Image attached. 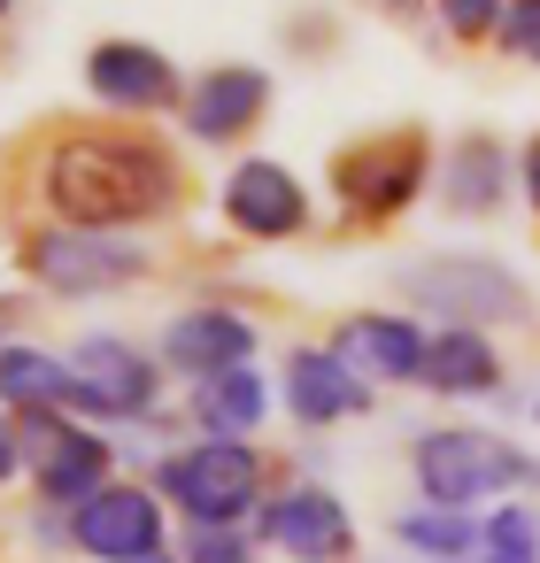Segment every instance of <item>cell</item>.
<instances>
[{
    "mask_svg": "<svg viewBox=\"0 0 540 563\" xmlns=\"http://www.w3.org/2000/svg\"><path fill=\"white\" fill-rule=\"evenodd\" d=\"M532 478H540V471H532Z\"/></svg>",
    "mask_w": 540,
    "mask_h": 563,
    "instance_id": "cell-32",
    "label": "cell"
},
{
    "mask_svg": "<svg viewBox=\"0 0 540 563\" xmlns=\"http://www.w3.org/2000/svg\"><path fill=\"white\" fill-rule=\"evenodd\" d=\"M63 363H70V401L93 409L101 424H124V417H147V409H155L163 371H155L140 347H124V340H109V332H86Z\"/></svg>",
    "mask_w": 540,
    "mask_h": 563,
    "instance_id": "cell-9",
    "label": "cell"
},
{
    "mask_svg": "<svg viewBox=\"0 0 540 563\" xmlns=\"http://www.w3.org/2000/svg\"><path fill=\"white\" fill-rule=\"evenodd\" d=\"M24 455H32V486H40V501H55V509H70V501H86L101 478H109V440L101 432H86V424H70L63 409H24Z\"/></svg>",
    "mask_w": 540,
    "mask_h": 563,
    "instance_id": "cell-7",
    "label": "cell"
},
{
    "mask_svg": "<svg viewBox=\"0 0 540 563\" xmlns=\"http://www.w3.org/2000/svg\"><path fill=\"white\" fill-rule=\"evenodd\" d=\"M417 386H425V394H448V401L494 394V386H502V355H494V340H486L478 324H448L440 340H425Z\"/></svg>",
    "mask_w": 540,
    "mask_h": 563,
    "instance_id": "cell-17",
    "label": "cell"
},
{
    "mask_svg": "<svg viewBox=\"0 0 540 563\" xmlns=\"http://www.w3.org/2000/svg\"><path fill=\"white\" fill-rule=\"evenodd\" d=\"M394 540H401L409 555H432V563H471L478 525H471V509H440V501H425V509H401V517H394Z\"/></svg>",
    "mask_w": 540,
    "mask_h": 563,
    "instance_id": "cell-21",
    "label": "cell"
},
{
    "mask_svg": "<svg viewBox=\"0 0 540 563\" xmlns=\"http://www.w3.org/2000/svg\"><path fill=\"white\" fill-rule=\"evenodd\" d=\"M255 355V324L240 309H186L163 324V363L178 378H209V371H232Z\"/></svg>",
    "mask_w": 540,
    "mask_h": 563,
    "instance_id": "cell-14",
    "label": "cell"
},
{
    "mask_svg": "<svg viewBox=\"0 0 540 563\" xmlns=\"http://www.w3.org/2000/svg\"><path fill=\"white\" fill-rule=\"evenodd\" d=\"M178 563H247V532L240 525H194Z\"/></svg>",
    "mask_w": 540,
    "mask_h": 563,
    "instance_id": "cell-24",
    "label": "cell"
},
{
    "mask_svg": "<svg viewBox=\"0 0 540 563\" xmlns=\"http://www.w3.org/2000/svg\"><path fill=\"white\" fill-rule=\"evenodd\" d=\"M371 401V378H355L332 347H294L286 355V409L301 424H340Z\"/></svg>",
    "mask_w": 540,
    "mask_h": 563,
    "instance_id": "cell-16",
    "label": "cell"
},
{
    "mask_svg": "<svg viewBox=\"0 0 540 563\" xmlns=\"http://www.w3.org/2000/svg\"><path fill=\"white\" fill-rule=\"evenodd\" d=\"M409 463H417L425 501H440V509H471V501H486V494L532 486V471H540L525 448H509L502 432H471V424H432V432H417Z\"/></svg>",
    "mask_w": 540,
    "mask_h": 563,
    "instance_id": "cell-2",
    "label": "cell"
},
{
    "mask_svg": "<svg viewBox=\"0 0 540 563\" xmlns=\"http://www.w3.org/2000/svg\"><path fill=\"white\" fill-rule=\"evenodd\" d=\"M532 424H540V401H532Z\"/></svg>",
    "mask_w": 540,
    "mask_h": 563,
    "instance_id": "cell-31",
    "label": "cell"
},
{
    "mask_svg": "<svg viewBox=\"0 0 540 563\" xmlns=\"http://www.w3.org/2000/svg\"><path fill=\"white\" fill-rule=\"evenodd\" d=\"M471 555H478V563H540V509H532V501H502V509L478 525Z\"/></svg>",
    "mask_w": 540,
    "mask_h": 563,
    "instance_id": "cell-22",
    "label": "cell"
},
{
    "mask_svg": "<svg viewBox=\"0 0 540 563\" xmlns=\"http://www.w3.org/2000/svg\"><path fill=\"white\" fill-rule=\"evenodd\" d=\"M224 224H232L240 240H294V232L309 224V194H301V178H294L286 163L247 155V163L224 178Z\"/></svg>",
    "mask_w": 540,
    "mask_h": 563,
    "instance_id": "cell-11",
    "label": "cell"
},
{
    "mask_svg": "<svg viewBox=\"0 0 540 563\" xmlns=\"http://www.w3.org/2000/svg\"><path fill=\"white\" fill-rule=\"evenodd\" d=\"M332 355L355 371V378H386V386H417V363H425V332L409 317H386V309H363L332 332Z\"/></svg>",
    "mask_w": 540,
    "mask_h": 563,
    "instance_id": "cell-15",
    "label": "cell"
},
{
    "mask_svg": "<svg viewBox=\"0 0 540 563\" xmlns=\"http://www.w3.org/2000/svg\"><path fill=\"white\" fill-rule=\"evenodd\" d=\"M440 186H448V209H455V217H494L502 194H509V155H502V140H494V132L455 140Z\"/></svg>",
    "mask_w": 540,
    "mask_h": 563,
    "instance_id": "cell-19",
    "label": "cell"
},
{
    "mask_svg": "<svg viewBox=\"0 0 540 563\" xmlns=\"http://www.w3.org/2000/svg\"><path fill=\"white\" fill-rule=\"evenodd\" d=\"M255 532H263V548H278V555H294V563H348L355 555V517H348V501L340 494H324V486H286V494H263L255 501Z\"/></svg>",
    "mask_w": 540,
    "mask_h": 563,
    "instance_id": "cell-8",
    "label": "cell"
},
{
    "mask_svg": "<svg viewBox=\"0 0 540 563\" xmlns=\"http://www.w3.org/2000/svg\"><path fill=\"white\" fill-rule=\"evenodd\" d=\"M70 548L93 563H140L163 548V501L147 486H117L101 478L86 501H70Z\"/></svg>",
    "mask_w": 540,
    "mask_h": 563,
    "instance_id": "cell-10",
    "label": "cell"
},
{
    "mask_svg": "<svg viewBox=\"0 0 540 563\" xmlns=\"http://www.w3.org/2000/svg\"><path fill=\"white\" fill-rule=\"evenodd\" d=\"M86 86H93V101L132 109V117L178 101V70H170L155 47H140V40H101V47L86 55Z\"/></svg>",
    "mask_w": 540,
    "mask_h": 563,
    "instance_id": "cell-13",
    "label": "cell"
},
{
    "mask_svg": "<svg viewBox=\"0 0 540 563\" xmlns=\"http://www.w3.org/2000/svg\"><path fill=\"white\" fill-rule=\"evenodd\" d=\"M432 9H440V24L455 40H494V24H502L509 0H432Z\"/></svg>",
    "mask_w": 540,
    "mask_h": 563,
    "instance_id": "cell-25",
    "label": "cell"
},
{
    "mask_svg": "<svg viewBox=\"0 0 540 563\" xmlns=\"http://www.w3.org/2000/svg\"><path fill=\"white\" fill-rule=\"evenodd\" d=\"M0 401L9 409H63L70 401V363L24 340H0Z\"/></svg>",
    "mask_w": 540,
    "mask_h": 563,
    "instance_id": "cell-20",
    "label": "cell"
},
{
    "mask_svg": "<svg viewBox=\"0 0 540 563\" xmlns=\"http://www.w3.org/2000/svg\"><path fill=\"white\" fill-rule=\"evenodd\" d=\"M147 271V247L117 240V232H93V224H63V232H32L24 240V278H40L47 294L63 301H86V294H117Z\"/></svg>",
    "mask_w": 540,
    "mask_h": 563,
    "instance_id": "cell-4",
    "label": "cell"
},
{
    "mask_svg": "<svg viewBox=\"0 0 540 563\" xmlns=\"http://www.w3.org/2000/svg\"><path fill=\"white\" fill-rule=\"evenodd\" d=\"M40 186H47V209L63 224L124 232V224H147L178 201V163L132 132H70L47 147Z\"/></svg>",
    "mask_w": 540,
    "mask_h": 563,
    "instance_id": "cell-1",
    "label": "cell"
},
{
    "mask_svg": "<svg viewBox=\"0 0 540 563\" xmlns=\"http://www.w3.org/2000/svg\"><path fill=\"white\" fill-rule=\"evenodd\" d=\"M425 170H432V147H425V132L409 124V132H378V140L348 147V155L332 163V194H340V209H355L363 224H386V217H401V209L425 194Z\"/></svg>",
    "mask_w": 540,
    "mask_h": 563,
    "instance_id": "cell-5",
    "label": "cell"
},
{
    "mask_svg": "<svg viewBox=\"0 0 540 563\" xmlns=\"http://www.w3.org/2000/svg\"><path fill=\"white\" fill-rule=\"evenodd\" d=\"M263 486H271V463L255 440H201V448L163 455V501L186 525H240L255 517Z\"/></svg>",
    "mask_w": 540,
    "mask_h": 563,
    "instance_id": "cell-3",
    "label": "cell"
},
{
    "mask_svg": "<svg viewBox=\"0 0 540 563\" xmlns=\"http://www.w3.org/2000/svg\"><path fill=\"white\" fill-rule=\"evenodd\" d=\"M401 286H409V301H425L455 324H525L532 317V294L486 255H432V263L401 271Z\"/></svg>",
    "mask_w": 540,
    "mask_h": 563,
    "instance_id": "cell-6",
    "label": "cell"
},
{
    "mask_svg": "<svg viewBox=\"0 0 540 563\" xmlns=\"http://www.w3.org/2000/svg\"><path fill=\"white\" fill-rule=\"evenodd\" d=\"M394 563H432V555H394Z\"/></svg>",
    "mask_w": 540,
    "mask_h": 563,
    "instance_id": "cell-29",
    "label": "cell"
},
{
    "mask_svg": "<svg viewBox=\"0 0 540 563\" xmlns=\"http://www.w3.org/2000/svg\"><path fill=\"white\" fill-rule=\"evenodd\" d=\"M140 563H178V555H170V548H155V555H140Z\"/></svg>",
    "mask_w": 540,
    "mask_h": 563,
    "instance_id": "cell-28",
    "label": "cell"
},
{
    "mask_svg": "<svg viewBox=\"0 0 540 563\" xmlns=\"http://www.w3.org/2000/svg\"><path fill=\"white\" fill-rule=\"evenodd\" d=\"M9 9H16V0H0V16H9Z\"/></svg>",
    "mask_w": 540,
    "mask_h": 563,
    "instance_id": "cell-30",
    "label": "cell"
},
{
    "mask_svg": "<svg viewBox=\"0 0 540 563\" xmlns=\"http://www.w3.org/2000/svg\"><path fill=\"white\" fill-rule=\"evenodd\" d=\"M16 463H24V432H16V417L0 409V486L16 478Z\"/></svg>",
    "mask_w": 540,
    "mask_h": 563,
    "instance_id": "cell-26",
    "label": "cell"
},
{
    "mask_svg": "<svg viewBox=\"0 0 540 563\" xmlns=\"http://www.w3.org/2000/svg\"><path fill=\"white\" fill-rule=\"evenodd\" d=\"M178 101H186V132L209 140V147H224V140H247V132L263 124V109H271V78L247 70V63H217V70L194 78Z\"/></svg>",
    "mask_w": 540,
    "mask_h": 563,
    "instance_id": "cell-12",
    "label": "cell"
},
{
    "mask_svg": "<svg viewBox=\"0 0 540 563\" xmlns=\"http://www.w3.org/2000/svg\"><path fill=\"white\" fill-rule=\"evenodd\" d=\"M517 186H525V201L540 209V132L525 140V155H517Z\"/></svg>",
    "mask_w": 540,
    "mask_h": 563,
    "instance_id": "cell-27",
    "label": "cell"
},
{
    "mask_svg": "<svg viewBox=\"0 0 540 563\" xmlns=\"http://www.w3.org/2000/svg\"><path fill=\"white\" fill-rule=\"evenodd\" d=\"M494 40H502L509 63H532L540 70V0H509L502 24H494Z\"/></svg>",
    "mask_w": 540,
    "mask_h": 563,
    "instance_id": "cell-23",
    "label": "cell"
},
{
    "mask_svg": "<svg viewBox=\"0 0 540 563\" xmlns=\"http://www.w3.org/2000/svg\"><path fill=\"white\" fill-rule=\"evenodd\" d=\"M263 409H271V394H263V371H247V363L194 378V424L209 440H247L263 424Z\"/></svg>",
    "mask_w": 540,
    "mask_h": 563,
    "instance_id": "cell-18",
    "label": "cell"
}]
</instances>
